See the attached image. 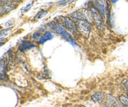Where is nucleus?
<instances>
[{
    "instance_id": "f257e3e1",
    "label": "nucleus",
    "mask_w": 128,
    "mask_h": 107,
    "mask_svg": "<svg viewBox=\"0 0 128 107\" xmlns=\"http://www.w3.org/2000/svg\"><path fill=\"white\" fill-rule=\"evenodd\" d=\"M50 28L52 32L59 35L61 37L63 38L66 41H68L70 43L72 44L73 46L76 45L74 41L73 40L71 35L61 26L59 23L56 22H51L50 23Z\"/></svg>"
},
{
    "instance_id": "f03ea898",
    "label": "nucleus",
    "mask_w": 128,
    "mask_h": 107,
    "mask_svg": "<svg viewBox=\"0 0 128 107\" xmlns=\"http://www.w3.org/2000/svg\"><path fill=\"white\" fill-rule=\"evenodd\" d=\"M71 16L76 20H85L89 21L90 23H91L93 21V18L91 11L86 9L82 8L78 11H74L71 13Z\"/></svg>"
},
{
    "instance_id": "7ed1b4c3",
    "label": "nucleus",
    "mask_w": 128,
    "mask_h": 107,
    "mask_svg": "<svg viewBox=\"0 0 128 107\" xmlns=\"http://www.w3.org/2000/svg\"><path fill=\"white\" fill-rule=\"evenodd\" d=\"M90 11L92 14L93 20L94 21L97 27L101 30H104V24L103 18H102L101 13L98 10V9L95 6L92 5L90 6Z\"/></svg>"
},
{
    "instance_id": "20e7f679",
    "label": "nucleus",
    "mask_w": 128,
    "mask_h": 107,
    "mask_svg": "<svg viewBox=\"0 0 128 107\" xmlns=\"http://www.w3.org/2000/svg\"><path fill=\"white\" fill-rule=\"evenodd\" d=\"M58 21L64 27L66 28L70 31L74 32L78 30V26L76 23H75L72 19L66 16H58L57 18Z\"/></svg>"
},
{
    "instance_id": "39448f33",
    "label": "nucleus",
    "mask_w": 128,
    "mask_h": 107,
    "mask_svg": "<svg viewBox=\"0 0 128 107\" xmlns=\"http://www.w3.org/2000/svg\"><path fill=\"white\" fill-rule=\"evenodd\" d=\"M76 24H77L78 30H79V31L84 36L88 37L91 31V23L85 20H77Z\"/></svg>"
},
{
    "instance_id": "423d86ee",
    "label": "nucleus",
    "mask_w": 128,
    "mask_h": 107,
    "mask_svg": "<svg viewBox=\"0 0 128 107\" xmlns=\"http://www.w3.org/2000/svg\"><path fill=\"white\" fill-rule=\"evenodd\" d=\"M94 5L98 10L101 13L102 16H105L108 6V1L106 0H94Z\"/></svg>"
},
{
    "instance_id": "0eeeda50",
    "label": "nucleus",
    "mask_w": 128,
    "mask_h": 107,
    "mask_svg": "<svg viewBox=\"0 0 128 107\" xmlns=\"http://www.w3.org/2000/svg\"><path fill=\"white\" fill-rule=\"evenodd\" d=\"M15 8H16V6H15L14 4L10 2H4V3L1 4V14L4 15V14L8 13L13 10Z\"/></svg>"
},
{
    "instance_id": "6e6552de",
    "label": "nucleus",
    "mask_w": 128,
    "mask_h": 107,
    "mask_svg": "<svg viewBox=\"0 0 128 107\" xmlns=\"http://www.w3.org/2000/svg\"><path fill=\"white\" fill-rule=\"evenodd\" d=\"M105 98V94L102 92H96L91 96V99L97 103L102 102Z\"/></svg>"
},
{
    "instance_id": "1a4fd4ad",
    "label": "nucleus",
    "mask_w": 128,
    "mask_h": 107,
    "mask_svg": "<svg viewBox=\"0 0 128 107\" xmlns=\"http://www.w3.org/2000/svg\"><path fill=\"white\" fill-rule=\"evenodd\" d=\"M20 46H21V49L22 50L27 51V50H29L33 48L34 45L30 41H27V40H24L20 43Z\"/></svg>"
},
{
    "instance_id": "9d476101",
    "label": "nucleus",
    "mask_w": 128,
    "mask_h": 107,
    "mask_svg": "<svg viewBox=\"0 0 128 107\" xmlns=\"http://www.w3.org/2000/svg\"><path fill=\"white\" fill-rule=\"evenodd\" d=\"M53 36L52 35L50 31H46L44 34L43 36L40 38V43L41 44H43L44 43L46 42L47 41L49 40H51Z\"/></svg>"
},
{
    "instance_id": "9b49d317",
    "label": "nucleus",
    "mask_w": 128,
    "mask_h": 107,
    "mask_svg": "<svg viewBox=\"0 0 128 107\" xmlns=\"http://www.w3.org/2000/svg\"><path fill=\"white\" fill-rule=\"evenodd\" d=\"M120 101L124 107H128V98L124 95L120 96Z\"/></svg>"
},
{
    "instance_id": "f8f14e48",
    "label": "nucleus",
    "mask_w": 128,
    "mask_h": 107,
    "mask_svg": "<svg viewBox=\"0 0 128 107\" xmlns=\"http://www.w3.org/2000/svg\"><path fill=\"white\" fill-rule=\"evenodd\" d=\"M33 1H31V2H30L28 4H27L26 6H24V7L21 10V13H26L27 11H28L29 10L31 9V8L32 7V5H33Z\"/></svg>"
},
{
    "instance_id": "ddd939ff",
    "label": "nucleus",
    "mask_w": 128,
    "mask_h": 107,
    "mask_svg": "<svg viewBox=\"0 0 128 107\" xmlns=\"http://www.w3.org/2000/svg\"><path fill=\"white\" fill-rule=\"evenodd\" d=\"M46 14H47V11H44V10H41L38 13L37 15H36V16H35V18H36V19L41 18L43 17L44 15H46Z\"/></svg>"
},
{
    "instance_id": "4468645a",
    "label": "nucleus",
    "mask_w": 128,
    "mask_h": 107,
    "mask_svg": "<svg viewBox=\"0 0 128 107\" xmlns=\"http://www.w3.org/2000/svg\"><path fill=\"white\" fill-rule=\"evenodd\" d=\"M14 23H15L14 19H11V20H8L7 22L5 23L4 25V27H6V28H9V27H10V26H12V25H13Z\"/></svg>"
},
{
    "instance_id": "2eb2a0df",
    "label": "nucleus",
    "mask_w": 128,
    "mask_h": 107,
    "mask_svg": "<svg viewBox=\"0 0 128 107\" xmlns=\"http://www.w3.org/2000/svg\"><path fill=\"white\" fill-rule=\"evenodd\" d=\"M10 33V30H4L1 31V40H2L3 37L7 36Z\"/></svg>"
},
{
    "instance_id": "dca6fc26",
    "label": "nucleus",
    "mask_w": 128,
    "mask_h": 107,
    "mask_svg": "<svg viewBox=\"0 0 128 107\" xmlns=\"http://www.w3.org/2000/svg\"><path fill=\"white\" fill-rule=\"evenodd\" d=\"M122 84L124 86L125 88L128 91V79H124L122 81Z\"/></svg>"
},
{
    "instance_id": "f3484780",
    "label": "nucleus",
    "mask_w": 128,
    "mask_h": 107,
    "mask_svg": "<svg viewBox=\"0 0 128 107\" xmlns=\"http://www.w3.org/2000/svg\"><path fill=\"white\" fill-rule=\"evenodd\" d=\"M118 1H119V0H111V2H112V3H116Z\"/></svg>"
},
{
    "instance_id": "a211bd4d",
    "label": "nucleus",
    "mask_w": 128,
    "mask_h": 107,
    "mask_svg": "<svg viewBox=\"0 0 128 107\" xmlns=\"http://www.w3.org/2000/svg\"><path fill=\"white\" fill-rule=\"evenodd\" d=\"M70 1V0H62L61 2H65V1Z\"/></svg>"
},
{
    "instance_id": "6ab92c4d",
    "label": "nucleus",
    "mask_w": 128,
    "mask_h": 107,
    "mask_svg": "<svg viewBox=\"0 0 128 107\" xmlns=\"http://www.w3.org/2000/svg\"><path fill=\"white\" fill-rule=\"evenodd\" d=\"M79 107H86V106H84V105H80V106Z\"/></svg>"
},
{
    "instance_id": "aec40b11",
    "label": "nucleus",
    "mask_w": 128,
    "mask_h": 107,
    "mask_svg": "<svg viewBox=\"0 0 128 107\" xmlns=\"http://www.w3.org/2000/svg\"><path fill=\"white\" fill-rule=\"evenodd\" d=\"M13 1H21V0H13Z\"/></svg>"
}]
</instances>
